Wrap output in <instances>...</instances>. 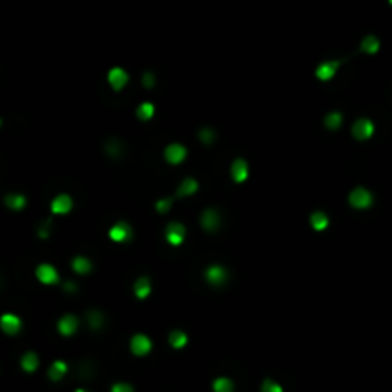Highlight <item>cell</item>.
<instances>
[{
    "mask_svg": "<svg viewBox=\"0 0 392 392\" xmlns=\"http://www.w3.org/2000/svg\"><path fill=\"white\" fill-rule=\"evenodd\" d=\"M339 62H323L322 65H318L316 69V77L320 80H331V78L337 75Z\"/></svg>",
    "mask_w": 392,
    "mask_h": 392,
    "instance_id": "cell-14",
    "label": "cell"
},
{
    "mask_svg": "<svg viewBox=\"0 0 392 392\" xmlns=\"http://www.w3.org/2000/svg\"><path fill=\"white\" fill-rule=\"evenodd\" d=\"M197 189H199V184H197V180H193V178H186V180H182L180 188H178V197L193 195Z\"/></svg>",
    "mask_w": 392,
    "mask_h": 392,
    "instance_id": "cell-19",
    "label": "cell"
},
{
    "mask_svg": "<svg viewBox=\"0 0 392 392\" xmlns=\"http://www.w3.org/2000/svg\"><path fill=\"white\" fill-rule=\"evenodd\" d=\"M77 392H85V390H77Z\"/></svg>",
    "mask_w": 392,
    "mask_h": 392,
    "instance_id": "cell-34",
    "label": "cell"
},
{
    "mask_svg": "<svg viewBox=\"0 0 392 392\" xmlns=\"http://www.w3.org/2000/svg\"><path fill=\"white\" fill-rule=\"evenodd\" d=\"M379 39L377 37H373V35H368L366 39L361 40V50L366 52V54H375V52H379Z\"/></svg>",
    "mask_w": 392,
    "mask_h": 392,
    "instance_id": "cell-24",
    "label": "cell"
},
{
    "mask_svg": "<svg viewBox=\"0 0 392 392\" xmlns=\"http://www.w3.org/2000/svg\"><path fill=\"white\" fill-rule=\"evenodd\" d=\"M343 123V115L341 113H329L327 117H325V126L329 128V130H337L339 126Z\"/></svg>",
    "mask_w": 392,
    "mask_h": 392,
    "instance_id": "cell-27",
    "label": "cell"
},
{
    "mask_svg": "<svg viewBox=\"0 0 392 392\" xmlns=\"http://www.w3.org/2000/svg\"><path fill=\"white\" fill-rule=\"evenodd\" d=\"M388 2H390V4H392V0H388Z\"/></svg>",
    "mask_w": 392,
    "mask_h": 392,
    "instance_id": "cell-35",
    "label": "cell"
},
{
    "mask_svg": "<svg viewBox=\"0 0 392 392\" xmlns=\"http://www.w3.org/2000/svg\"><path fill=\"white\" fill-rule=\"evenodd\" d=\"M4 201H6V207L12 211H21L25 207V197L21 193H10L4 197Z\"/></svg>",
    "mask_w": 392,
    "mask_h": 392,
    "instance_id": "cell-20",
    "label": "cell"
},
{
    "mask_svg": "<svg viewBox=\"0 0 392 392\" xmlns=\"http://www.w3.org/2000/svg\"><path fill=\"white\" fill-rule=\"evenodd\" d=\"M310 224H312V228L316 232H323L325 228L329 226V216L322 211H316L312 212V216H310Z\"/></svg>",
    "mask_w": 392,
    "mask_h": 392,
    "instance_id": "cell-16",
    "label": "cell"
},
{
    "mask_svg": "<svg viewBox=\"0 0 392 392\" xmlns=\"http://www.w3.org/2000/svg\"><path fill=\"white\" fill-rule=\"evenodd\" d=\"M153 82H155L153 75H151V73H146V75H144V85H146V87H153Z\"/></svg>",
    "mask_w": 392,
    "mask_h": 392,
    "instance_id": "cell-33",
    "label": "cell"
},
{
    "mask_svg": "<svg viewBox=\"0 0 392 392\" xmlns=\"http://www.w3.org/2000/svg\"><path fill=\"white\" fill-rule=\"evenodd\" d=\"M169 343H171V346L173 348H184L186 346V343H188V335L184 333V331H171V335H169Z\"/></svg>",
    "mask_w": 392,
    "mask_h": 392,
    "instance_id": "cell-21",
    "label": "cell"
},
{
    "mask_svg": "<svg viewBox=\"0 0 392 392\" xmlns=\"http://www.w3.org/2000/svg\"><path fill=\"white\" fill-rule=\"evenodd\" d=\"M188 151L182 144H171L169 148L165 149V159L171 163V165H180L182 161L186 159Z\"/></svg>",
    "mask_w": 392,
    "mask_h": 392,
    "instance_id": "cell-10",
    "label": "cell"
},
{
    "mask_svg": "<svg viewBox=\"0 0 392 392\" xmlns=\"http://www.w3.org/2000/svg\"><path fill=\"white\" fill-rule=\"evenodd\" d=\"M165 237L173 247L182 245L184 243V237H186V228H184V224H180V222H171V224L166 226Z\"/></svg>",
    "mask_w": 392,
    "mask_h": 392,
    "instance_id": "cell-2",
    "label": "cell"
},
{
    "mask_svg": "<svg viewBox=\"0 0 392 392\" xmlns=\"http://www.w3.org/2000/svg\"><path fill=\"white\" fill-rule=\"evenodd\" d=\"M50 209L54 214H67V212L73 209V199H71L67 193H62V195L54 197V201L50 205Z\"/></svg>",
    "mask_w": 392,
    "mask_h": 392,
    "instance_id": "cell-11",
    "label": "cell"
},
{
    "mask_svg": "<svg viewBox=\"0 0 392 392\" xmlns=\"http://www.w3.org/2000/svg\"><path fill=\"white\" fill-rule=\"evenodd\" d=\"M199 138H201L205 144H211V142L214 140V132H212V130H209V128H203V130L199 132Z\"/></svg>",
    "mask_w": 392,
    "mask_h": 392,
    "instance_id": "cell-30",
    "label": "cell"
},
{
    "mask_svg": "<svg viewBox=\"0 0 392 392\" xmlns=\"http://www.w3.org/2000/svg\"><path fill=\"white\" fill-rule=\"evenodd\" d=\"M35 274H37V279L44 285H54L60 282V274L52 264H40Z\"/></svg>",
    "mask_w": 392,
    "mask_h": 392,
    "instance_id": "cell-4",
    "label": "cell"
},
{
    "mask_svg": "<svg viewBox=\"0 0 392 392\" xmlns=\"http://www.w3.org/2000/svg\"><path fill=\"white\" fill-rule=\"evenodd\" d=\"M77 327H78V320L75 316H71V314L63 316L62 320L58 322V331L62 333L63 337H71V335L77 331Z\"/></svg>",
    "mask_w": 392,
    "mask_h": 392,
    "instance_id": "cell-12",
    "label": "cell"
},
{
    "mask_svg": "<svg viewBox=\"0 0 392 392\" xmlns=\"http://www.w3.org/2000/svg\"><path fill=\"white\" fill-rule=\"evenodd\" d=\"M107 80L113 90H123V88L128 85V73H126L123 67H113V69L107 73Z\"/></svg>",
    "mask_w": 392,
    "mask_h": 392,
    "instance_id": "cell-8",
    "label": "cell"
},
{
    "mask_svg": "<svg viewBox=\"0 0 392 392\" xmlns=\"http://www.w3.org/2000/svg\"><path fill=\"white\" fill-rule=\"evenodd\" d=\"M155 115V105L149 102H144L138 105V109H136V117L140 119V121H149V119Z\"/></svg>",
    "mask_w": 392,
    "mask_h": 392,
    "instance_id": "cell-22",
    "label": "cell"
},
{
    "mask_svg": "<svg viewBox=\"0 0 392 392\" xmlns=\"http://www.w3.org/2000/svg\"><path fill=\"white\" fill-rule=\"evenodd\" d=\"M348 201H350V205H352L354 209H368V207H371V203H373V195H371L369 189L356 188L352 193H350Z\"/></svg>",
    "mask_w": 392,
    "mask_h": 392,
    "instance_id": "cell-1",
    "label": "cell"
},
{
    "mask_svg": "<svg viewBox=\"0 0 392 392\" xmlns=\"http://www.w3.org/2000/svg\"><path fill=\"white\" fill-rule=\"evenodd\" d=\"M0 327L6 335H17L21 331V320L16 314H2L0 318Z\"/></svg>",
    "mask_w": 392,
    "mask_h": 392,
    "instance_id": "cell-5",
    "label": "cell"
},
{
    "mask_svg": "<svg viewBox=\"0 0 392 392\" xmlns=\"http://www.w3.org/2000/svg\"><path fill=\"white\" fill-rule=\"evenodd\" d=\"M212 388H214V392H232L234 390V384L226 377H220V379H216L212 383Z\"/></svg>",
    "mask_w": 392,
    "mask_h": 392,
    "instance_id": "cell-26",
    "label": "cell"
},
{
    "mask_svg": "<svg viewBox=\"0 0 392 392\" xmlns=\"http://www.w3.org/2000/svg\"><path fill=\"white\" fill-rule=\"evenodd\" d=\"M109 237L111 241H115V243H126L132 237V228L128 226L126 222H117L109 230Z\"/></svg>",
    "mask_w": 392,
    "mask_h": 392,
    "instance_id": "cell-6",
    "label": "cell"
},
{
    "mask_svg": "<svg viewBox=\"0 0 392 392\" xmlns=\"http://www.w3.org/2000/svg\"><path fill=\"white\" fill-rule=\"evenodd\" d=\"M375 132V126L369 119H358L352 126V136L356 140H369Z\"/></svg>",
    "mask_w": 392,
    "mask_h": 392,
    "instance_id": "cell-3",
    "label": "cell"
},
{
    "mask_svg": "<svg viewBox=\"0 0 392 392\" xmlns=\"http://www.w3.org/2000/svg\"><path fill=\"white\" fill-rule=\"evenodd\" d=\"M262 392H283L282 390V386L277 383H274V381H264V384H262Z\"/></svg>",
    "mask_w": 392,
    "mask_h": 392,
    "instance_id": "cell-29",
    "label": "cell"
},
{
    "mask_svg": "<svg viewBox=\"0 0 392 392\" xmlns=\"http://www.w3.org/2000/svg\"><path fill=\"white\" fill-rule=\"evenodd\" d=\"M21 366H23L25 371H35V369L39 368V356L35 352H27L21 358Z\"/></svg>",
    "mask_w": 392,
    "mask_h": 392,
    "instance_id": "cell-25",
    "label": "cell"
},
{
    "mask_svg": "<svg viewBox=\"0 0 392 392\" xmlns=\"http://www.w3.org/2000/svg\"><path fill=\"white\" fill-rule=\"evenodd\" d=\"M88 318H90V325H92V327H100V325H102V316L98 312H90Z\"/></svg>",
    "mask_w": 392,
    "mask_h": 392,
    "instance_id": "cell-31",
    "label": "cell"
},
{
    "mask_svg": "<svg viewBox=\"0 0 392 392\" xmlns=\"http://www.w3.org/2000/svg\"><path fill=\"white\" fill-rule=\"evenodd\" d=\"M111 392H132V386L126 383H117V384H113Z\"/></svg>",
    "mask_w": 392,
    "mask_h": 392,
    "instance_id": "cell-32",
    "label": "cell"
},
{
    "mask_svg": "<svg viewBox=\"0 0 392 392\" xmlns=\"http://www.w3.org/2000/svg\"><path fill=\"white\" fill-rule=\"evenodd\" d=\"M205 277H207V282L211 283V285H222V283L228 279V274L222 266L214 264V266L207 268V274H205Z\"/></svg>",
    "mask_w": 392,
    "mask_h": 392,
    "instance_id": "cell-13",
    "label": "cell"
},
{
    "mask_svg": "<svg viewBox=\"0 0 392 392\" xmlns=\"http://www.w3.org/2000/svg\"><path fill=\"white\" fill-rule=\"evenodd\" d=\"M230 174H232V180L235 184H243L249 178V165L245 159H235L232 166H230Z\"/></svg>",
    "mask_w": 392,
    "mask_h": 392,
    "instance_id": "cell-7",
    "label": "cell"
},
{
    "mask_svg": "<svg viewBox=\"0 0 392 392\" xmlns=\"http://www.w3.org/2000/svg\"><path fill=\"white\" fill-rule=\"evenodd\" d=\"M71 266H73V272H75V274L87 275L88 272L92 270V262H90L87 257H75Z\"/></svg>",
    "mask_w": 392,
    "mask_h": 392,
    "instance_id": "cell-17",
    "label": "cell"
},
{
    "mask_svg": "<svg viewBox=\"0 0 392 392\" xmlns=\"http://www.w3.org/2000/svg\"><path fill=\"white\" fill-rule=\"evenodd\" d=\"M65 371H67V366H65V361H54L50 369H48V377L52 379V381H60L63 375H65Z\"/></svg>",
    "mask_w": 392,
    "mask_h": 392,
    "instance_id": "cell-23",
    "label": "cell"
},
{
    "mask_svg": "<svg viewBox=\"0 0 392 392\" xmlns=\"http://www.w3.org/2000/svg\"><path fill=\"white\" fill-rule=\"evenodd\" d=\"M151 293V283L148 277H138L134 283V295L138 298H146Z\"/></svg>",
    "mask_w": 392,
    "mask_h": 392,
    "instance_id": "cell-18",
    "label": "cell"
},
{
    "mask_svg": "<svg viewBox=\"0 0 392 392\" xmlns=\"http://www.w3.org/2000/svg\"><path fill=\"white\" fill-rule=\"evenodd\" d=\"M171 199H161V201H157L155 205V209L159 214H165V212H169V209H171Z\"/></svg>",
    "mask_w": 392,
    "mask_h": 392,
    "instance_id": "cell-28",
    "label": "cell"
},
{
    "mask_svg": "<svg viewBox=\"0 0 392 392\" xmlns=\"http://www.w3.org/2000/svg\"><path fill=\"white\" fill-rule=\"evenodd\" d=\"M201 224L207 232H212V230H216L220 226V216L216 211H212V209H207V211L201 214Z\"/></svg>",
    "mask_w": 392,
    "mask_h": 392,
    "instance_id": "cell-15",
    "label": "cell"
},
{
    "mask_svg": "<svg viewBox=\"0 0 392 392\" xmlns=\"http://www.w3.org/2000/svg\"><path fill=\"white\" fill-rule=\"evenodd\" d=\"M130 350H132V354H136V356H146V354H149V350H151V341H149L148 335H142V333L134 335L132 341H130Z\"/></svg>",
    "mask_w": 392,
    "mask_h": 392,
    "instance_id": "cell-9",
    "label": "cell"
}]
</instances>
